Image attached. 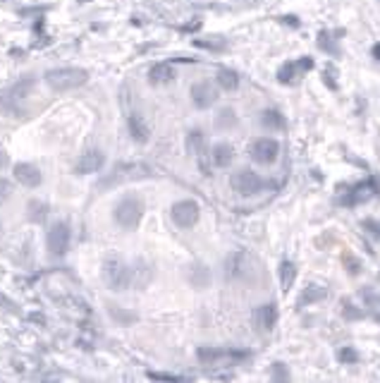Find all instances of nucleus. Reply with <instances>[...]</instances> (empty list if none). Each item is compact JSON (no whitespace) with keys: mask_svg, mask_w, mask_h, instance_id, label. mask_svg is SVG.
Listing matches in <instances>:
<instances>
[{"mask_svg":"<svg viewBox=\"0 0 380 383\" xmlns=\"http://www.w3.org/2000/svg\"><path fill=\"white\" fill-rule=\"evenodd\" d=\"M86 79H89V72L81 67H58L51 70L46 74V82L53 91H69L77 89V86H84Z\"/></svg>","mask_w":380,"mask_h":383,"instance_id":"f257e3e1","label":"nucleus"},{"mask_svg":"<svg viewBox=\"0 0 380 383\" xmlns=\"http://www.w3.org/2000/svg\"><path fill=\"white\" fill-rule=\"evenodd\" d=\"M115 223L122 230H137L141 218H144V204L137 197H124L120 199V204L115 206Z\"/></svg>","mask_w":380,"mask_h":383,"instance_id":"f03ea898","label":"nucleus"},{"mask_svg":"<svg viewBox=\"0 0 380 383\" xmlns=\"http://www.w3.org/2000/svg\"><path fill=\"white\" fill-rule=\"evenodd\" d=\"M103 280H106V285L113 293H122L132 283V271L120 259H108L106 266H103Z\"/></svg>","mask_w":380,"mask_h":383,"instance_id":"7ed1b4c3","label":"nucleus"},{"mask_svg":"<svg viewBox=\"0 0 380 383\" xmlns=\"http://www.w3.org/2000/svg\"><path fill=\"white\" fill-rule=\"evenodd\" d=\"M34 89V79L31 77H24L22 82H17L10 91H5L3 99H0V108L5 113H13V115H19L22 113V104H24L26 94Z\"/></svg>","mask_w":380,"mask_h":383,"instance_id":"20e7f679","label":"nucleus"},{"mask_svg":"<svg viewBox=\"0 0 380 383\" xmlns=\"http://www.w3.org/2000/svg\"><path fill=\"white\" fill-rule=\"evenodd\" d=\"M199 215H201V209L197 202H192V199H182V202H175L170 209V218L172 223L177 225V228L182 230H189L194 228V225L199 223Z\"/></svg>","mask_w":380,"mask_h":383,"instance_id":"39448f33","label":"nucleus"},{"mask_svg":"<svg viewBox=\"0 0 380 383\" xmlns=\"http://www.w3.org/2000/svg\"><path fill=\"white\" fill-rule=\"evenodd\" d=\"M230 185H232V190H235L237 194H242V197H251V194L263 190L265 182L261 180V175H256L254 170L242 168L230 177Z\"/></svg>","mask_w":380,"mask_h":383,"instance_id":"423d86ee","label":"nucleus"},{"mask_svg":"<svg viewBox=\"0 0 380 383\" xmlns=\"http://www.w3.org/2000/svg\"><path fill=\"white\" fill-rule=\"evenodd\" d=\"M69 242H72V230H69L67 223L58 220V223L51 225L48 230V252L53 256H65L69 250Z\"/></svg>","mask_w":380,"mask_h":383,"instance_id":"0eeeda50","label":"nucleus"},{"mask_svg":"<svg viewBox=\"0 0 380 383\" xmlns=\"http://www.w3.org/2000/svg\"><path fill=\"white\" fill-rule=\"evenodd\" d=\"M280 156V144L278 139H270V137H263V139H256L251 144V158L254 163L258 165H273Z\"/></svg>","mask_w":380,"mask_h":383,"instance_id":"6e6552de","label":"nucleus"},{"mask_svg":"<svg viewBox=\"0 0 380 383\" xmlns=\"http://www.w3.org/2000/svg\"><path fill=\"white\" fill-rule=\"evenodd\" d=\"M199 359L208 366H220V364H237L247 359L244 352H235V350H213V348H201Z\"/></svg>","mask_w":380,"mask_h":383,"instance_id":"1a4fd4ad","label":"nucleus"},{"mask_svg":"<svg viewBox=\"0 0 380 383\" xmlns=\"http://www.w3.org/2000/svg\"><path fill=\"white\" fill-rule=\"evenodd\" d=\"M218 101V89L210 82H197L192 86V104L199 108V111H206Z\"/></svg>","mask_w":380,"mask_h":383,"instance_id":"9d476101","label":"nucleus"},{"mask_svg":"<svg viewBox=\"0 0 380 383\" xmlns=\"http://www.w3.org/2000/svg\"><path fill=\"white\" fill-rule=\"evenodd\" d=\"M13 175H15V180L19 182V185H24V187H39L41 185V170L36 168V165H31V163H17L15 165V170H13Z\"/></svg>","mask_w":380,"mask_h":383,"instance_id":"9b49d317","label":"nucleus"},{"mask_svg":"<svg viewBox=\"0 0 380 383\" xmlns=\"http://www.w3.org/2000/svg\"><path fill=\"white\" fill-rule=\"evenodd\" d=\"M103 163H106V154H103V151H99V149H91V151H86V154L79 158L77 172H79V175H89V172L101 170Z\"/></svg>","mask_w":380,"mask_h":383,"instance_id":"f8f14e48","label":"nucleus"},{"mask_svg":"<svg viewBox=\"0 0 380 383\" xmlns=\"http://www.w3.org/2000/svg\"><path fill=\"white\" fill-rule=\"evenodd\" d=\"M254 323L261 328V331H270V328L278 323V309L275 304H263L254 311Z\"/></svg>","mask_w":380,"mask_h":383,"instance_id":"ddd939ff","label":"nucleus"},{"mask_svg":"<svg viewBox=\"0 0 380 383\" xmlns=\"http://www.w3.org/2000/svg\"><path fill=\"white\" fill-rule=\"evenodd\" d=\"M311 67H313V60H311V58H299V63H287V65H282L280 72H278V79H280L282 84L295 82L297 72H304V70H311Z\"/></svg>","mask_w":380,"mask_h":383,"instance_id":"4468645a","label":"nucleus"},{"mask_svg":"<svg viewBox=\"0 0 380 383\" xmlns=\"http://www.w3.org/2000/svg\"><path fill=\"white\" fill-rule=\"evenodd\" d=\"M127 127H129V134H132V139L137 144H146L149 142V125H146V120L139 115V113H132V115L127 117Z\"/></svg>","mask_w":380,"mask_h":383,"instance_id":"2eb2a0df","label":"nucleus"},{"mask_svg":"<svg viewBox=\"0 0 380 383\" xmlns=\"http://www.w3.org/2000/svg\"><path fill=\"white\" fill-rule=\"evenodd\" d=\"M175 79V70H172L170 63H158L149 70V82L154 86H163V84H170Z\"/></svg>","mask_w":380,"mask_h":383,"instance_id":"dca6fc26","label":"nucleus"},{"mask_svg":"<svg viewBox=\"0 0 380 383\" xmlns=\"http://www.w3.org/2000/svg\"><path fill=\"white\" fill-rule=\"evenodd\" d=\"M232 158H235V151H232L230 144H215L210 149V161H213L215 168H227L232 163Z\"/></svg>","mask_w":380,"mask_h":383,"instance_id":"f3484780","label":"nucleus"},{"mask_svg":"<svg viewBox=\"0 0 380 383\" xmlns=\"http://www.w3.org/2000/svg\"><path fill=\"white\" fill-rule=\"evenodd\" d=\"M213 125L215 129H222V132L237 127V113L232 111V108H222V111H218V115H215Z\"/></svg>","mask_w":380,"mask_h":383,"instance_id":"a211bd4d","label":"nucleus"},{"mask_svg":"<svg viewBox=\"0 0 380 383\" xmlns=\"http://www.w3.org/2000/svg\"><path fill=\"white\" fill-rule=\"evenodd\" d=\"M218 86L225 91H235L237 86H240V74L235 72V70H220L218 72Z\"/></svg>","mask_w":380,"mask_h":383,"instance_id":"6ab92c4d","label":"nucleus"},{"mask_svg":"<svg viewBox=\"0 0 380 383\" xmlns=\"http://www.w3.org/2000/svg\"><path fill=\"white\" fill-rule=\"evenodd\" d=\"M295 278H297V268H295V263L292 261H282V266H280V285H282V290H290L292 285H295Z\"/></svg>","mask_w":380,"mask_h":383,"instance_id":"aec40b11","label":"nucleus"},{"mask_svg":"<svg viewBox=\"0 0 380 383\" xmlns=\"http://www.w3.org/2000/svg\"><path fill=\"white\" fill-rule=\"evenodd\" d=\"M244 261H247V256H244L242 252H237V254H232L230 259H227V276L242 278L244 276Z\"/></svg>","mask_w":380,"mask_h":383,"instance_id":"412c9836","label":"nucleus"},{"mask_svg":"<svg viewBox=\"0 0 380 383\" xmlns=\"http://www.w3.org/2000/svg\"><path fill=\"white\" fill-rule=\"evenodd\" d=\"M187 149H189V154H192V156H201V154H204V149H206V137L199 132V129L189 132V137H187Z\"/></svg>","mask_w":380,"mask_h":383,"instance_id":"4be33fe9","label":"nucleus"},{"mask_svg":"<svg viewBox=\"0 0 380 383\" xmlns=\"http://www.w3.org/2000/svg\"><path fill=\"white\" fill-rule=\"evenodd\" d=\"M261 125L263 127H270V129H282L285 127V120L278 111H263L261 113Z\"/></svg>","mask_w":380,"mask_h":383,"instance_id":"5701e85b","label":"nucleus"},{"mask_svg":"<svg viewBox=\"0 0 380 383\" xmlns=\"http://www.w3.org/2000/svg\"><path fill=\"white\" fill-rule=\"evenodd\" d=\"M325 298V290L323 288H308L306 293L301 295V300H299V304H311V302H318V300H323Z\"/></svg>","mask_w":380,"mask_h":383,"instance_id":"b1692460","label":"nucleus"},{"mask_svg":"<svg viewBox=\"0 0 380 383\" xmlns=\"http://www.w3.org/2000/svg\"><path fill=\"white\" fill-rule=\"evenodd\" d=\"M46 213H48L46 204H41V202H31L29 204V218H34L36 223H41V220L46 218Z\"/></svg>","mask_w":380,"mask_h":383,"instance_id":"393cba45","label":"nucleus"},{"mask_svg":"<svg viewBox=\"0 0 380 383\" xmlns=\"http://www.w3.org/2000/svg\"><path fill=\"white\" fill-rule=\"evenodd\" d=\"M149 379H156V381H184V376H172V374H158V371H151Z\"/></svg>","mask_w":380,"mask_h":383,"instance_id":"a878e982","label":"nucleus"},{"mask_svg":"<svg viewBox=\"0 0 380 383\" xmlns=\"http://www.w3.org/2000/svg\"><path fill=\"white\" fill-rule=\"evenodd\" d=\"M10 192H13V187H10V182H8V180H3V177H0V204H5V202H8Z\"/></svg>","mask_w":380,"mask_h":383,"instance_id":"bb28decb","label":"nucleus"},{"mask_svg":"<svg viewBox=\"0 0 380 383\" xmlns=\"http://www.w3.org/2000/svg\"><path fill=\"white\" fill-rule=\"evenodd\" d=\"M340 359H342V362H356V352L347 348V350H342V352H340Z\"/></svg>","mask_w":380,"mask_h":383,"instance_id":"cd10ccee","label":"nucleus"},{"mask_svg":"<svg viewBox=\"0 0 380 383\" xmlns=\"http://www.w3.org/2000/svg\"><path fill=\"white\" fill-rule=\"evenodd\" d=\"M8 165V156H5V151H0V170Z\"/></svg>","mask_w":380,"mask_h":383,"instance_id":"c85d7f7f","label":"nucleus"},{"mask_svg":"<svg viewBox=\"0 0 380 383\" xmlns=\"http://www.w3.org/2000/svg\"><path fill=\"white\" fill-rule=\"evenodd\" d=\"M373 56H376V60H380V46L373 48Z\"/></svg>","mask_w":380,"mask_h":383,"instance_id":"c756f323","label":"nucleus"},{"mask_svg":"<svg viewBox=\"0 0 380 383\" xmlns=\"http://www.w3.org/2000/svg\"><path fill=\"white\" fill-rule=\"evenodd\" d=\"M79 3H84V0H79Z\"/></svg>","mask_w":380,"mask_h":383,"instance_id":"7c9ffc66","label":"nucleus"}]
</instances>
